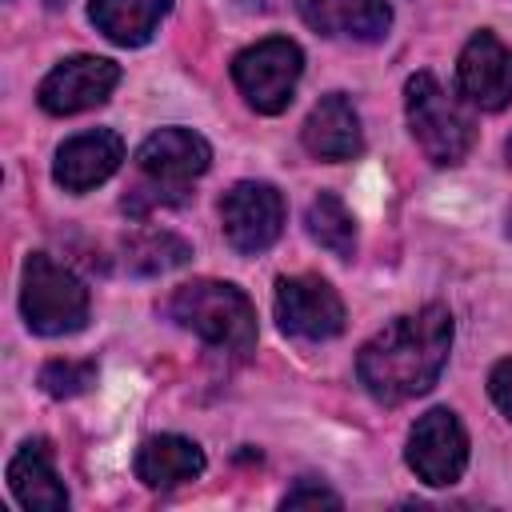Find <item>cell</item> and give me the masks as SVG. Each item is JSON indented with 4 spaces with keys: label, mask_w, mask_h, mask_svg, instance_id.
Listing matches in <instances>:
<instances>
[{
    "label": "cell",
    "mask_w": 512,
    "mask_h": 512,
    "mask_svg": "<svg viewBox=\"0 0 512 512\" xmlns=\"http://www.w3.org/2000/svg\"><path fill=\"white\" fill-rule=\"evenodd\" d=\"M488 392H492L496 408L512 420V360H500V364L492 368V376H488Z\"/></svg>",
    "instance_id": "22"
},
{
    "label": "cell",
    "mask_w": 512,
    "mask_h": 512,
    "mask_svg": "<svg viewBox=\"0 0 512 512\" xmlns=\"http://www.w3.org/2000/svg\"><path fill=\"white\" fill-rule=\"evenodd\" d=\"M204 472V452L184 436H152L136 452V476L148 488H176Z\"/></svg>",
    "instance_id": "16"
},
{
    "label": "cell",
    "mask_w": 512,
    "mask_h": 512,
    "mask_svg": "<svg viewBox=\"0 0 512 512\" xmlns=\"http://www.w3.org/2000/svg\"><path fill=\"white\" fill-rule=\"evenodd\" d=\"M468 464V436L460 428V420L448 408H432L416 420L412 436H408V468L424 480V484H452L460 480Z\"/></svg>",
    "instance_id": "9"
},
{
    "label": "cell",
    "mask_w": 512,
    "mask_h": 512,
    "mask_svg": "<svg viewBox=\"0 0 512 512\" xmlns=\"http://www.w3.org/2000/svg\"><path fill=\"white\" fill-rule=\"evenodd\" d=\"M276 320L300 340H332L344 328V304L320 276H284L276 284Z\"/></svg>",
    "instance_id": "8"
},
{
    "label": "cell",
    "mask_w": 512,
    "mask_h": 512,
    "mask_svg": "<svg viewBox=\"0 0 512 512\" xmlns=\"http://www.w3.org/2000/svg\"><path fill=\"white\" fill-rule=\"evenodd\" d=\"M508 232H512V216H508Z\"/></svg>",
    "instance_id": "24"
},
{
    "label": "cell",
    "mask_w": 512,
    "mask_h": 512,
    "mask_svg": "<svg viewBox=\"0 0 512 512\" xmlns=\"http://www.w3.org/2000/svg\"><path fill=\"white\" fill-rule=\"evenodd\" d=\"M120 84V68L104 56H72L60 60L44 80H40V108L52 116H72L84 108H96L112 96Z\"/></svg>",
    "instance_id": "10"
},
{
    "label": "cell",
    "mask_w": 512,
    "mask_h": 512,
    "mask_svg": "<svg viewBox=\"0 0 512 512\" xmlns=\"http://www.w3.org/2000/svg\"><path fill=\"white\" fill-rule=\"evenodd\" d=\"M168 4L172 0H92L88 16L112 44L136 48L156 32V24L168 12Z\"/></svg>",
    "instance_id": "17"
},
{
    "label": "cell",
    "mask_w": 512,
    "mask_h": 512,
    "mask_svg": "<svg viewBox=\"0 0 512 512\" xmlns=\"http://www.w3.org/2000/svg\"><path fill=\"white\" fill-rule=\"evenodd\" d=\"M300 12L316 32L352 40H380L392 24L388 0H304Z\"/></svg>",
    "instance_id": "14"
},
{
    "label": "cell",
    "mask_w": 512,
    "mask_h": 512,
    "mask_svg": "<svg viewBox=\"0 0 512 512\" xmlns=\"http://www.w3.org/2000/svg\"><path fill=\"white\" fill-rule=\"evenodd\" d=\"M92 384H96V368L84 364V360H52V364L40 368V388L48 396H60V400L64 396H80Z\"/></svg>",
    "instance_id": "20"
},
{
    "label": "cell",
    "mask_w": 512,
    "mask_h": 512,
    "mask_svg": "<svg viewBox=\"0 0 512 512\" xmlns=\"http://www.w3.org/2000/svg\"><path fill=\"white\" fill-rule=\"evenodd\" d=\"M304 148L312 156H320V160H352V156H360L364 132H360V116H356L348 96L332 92V96H324L308 112V120H304Z\"/></svg>",
    "instance_id": "13"
},
{
    "label": "cell",
    "mask_w": 512,
    "mask_h": 512,
    "mask_svg": "<svg viewBox=\"0 0 512 512\" xmlns=\"http://www.w3.org/2000/svg\"><path fill=\"white\" fill-rule=\"evenodd\" d=\"M456 84L472 108L484 112L504 108L512 100V52L492 32H476L460 52Z\"/></svg>",
    "instance_id": "11"
},
{
    "label": "cell",
    "mask_w": 512,
    "mask_h": 512,
    "mask_svg": "<svg viewBox=\"0 0 512 512\" xmlns=\"http://www.w3.org/2000/svg\"><path fill=\"white\" fill-rule=\"evenodd\" d=\"M8 484H12V492H16V500L24 508H36V512H60V508H68V492H64V484L52 472V460H48V444L44 440H28L12 456Z\"/></svg>",
    "instance_id": "15"
},
{
    "label": "cell",
    "mask_w": 512,
    "mask_h": 512,
    "mask_svg": "<svg viewBox=\"0 0 512 512\" xmlns=\"http://www.w3.org/2000/svg\"><path fill=\"white\" fill-rule=\"evenodd\" d=\"M120 160H124V140L108 128H96V132H80L60 144L52 176L68 192H88V188L104 184L120 168Z\"/></svg>",
    "instance_id": "12"
},
{
    "label": "cell",
    "mask_w": 512,
    "mask_h": 512,
    "mask_svg": "<svg viewBox=\"0 0 512 512\" xmlns=\"http://www.w3.org/2000/svg\"><path fill=\"white\" fill-rule=\"evenodd\" d=\"M220 220H224L228 244L244 256H256L276 244V236L284 228V200L264 180H240L224 192Z\"/></svg>",
    "instance_id": "7"
},
{
    "label": "cell",
    "mask_w": 512,
    "mask_h": 512,
    "mask_svg": "<svg viewBox=\"0 0 512 512\" xmlns=\"http://www.w3.org/2000/svg\"><path fill=\"white\" fill-rule=\"evenodd\" d=\"M208 160H212V148L200 132H192V128L152 132L136 152V164L144 172V188L128 192L124 208L128 212H148L156 204H176L184 196V188L208 168Z\"/></svg>",
    "instance_id": "3"
},
{
    "label": "cell",
    "mask_w": 512,
    "mask_h": 512,
    "mask_svg": "<svg viewBox=\"0 0 512 512\" xmlns=\"http://www.w3.org/2000/svg\"><path fill=\"white\" fill-rule=\"evenodd\" d=\"M284 508H340V496L328 492L324 484L304 480V484H296V488L284 496Z\"/></svg>",
    "instance_id": "21"
},
{
    "label": "cell",
    "mask_w": 512,
    "mask_h": 512,
    "mask_svg": "<svg viewBox=\"0 0 512 512\" xmlns=\"http://www.w3.org/2000/svg\"><path fill=\"white\" fill-rule=\"evenodd\" d=\"M188 256H192V248H188L176 232H164V228H160V232H156V228L136 232V236L124 244V260H128V268L140 272V276L180 268Z\"/></svg>",
    "instance_id": "19"
},
{
    "label": "cell",
    "mask_w": 512,
    "mask_h": 512,
    "mask_svg": "<svg viewBox=\"0 0 512 512\" xmlns=\"http://www.w3.org/2000/svg\"><path fill=\"white\" fill-rule=\"evenodd\" d=\"M304 224H308V236H312L320 248H328V252L340 256V260L352 256V248H356V224H352V216H348V208H344L340 196L320 192V196L308 204Z\"/></svg>",
    "instance_id": "18"
},
{
    "label": "cell",
    "mask_w": 512,
    "mask_h": 512,
    "mask_svg": "<svg viewBox=\"0 0 512 512\" xmlns=\"http://www.w3.org/2000/svg\"><path fill=\"white\" fill-rule=\"evenodd\" d=\"M404 108H408V128L424 156L432 164H456L472 148V120L468 112L440 88L432 72H416L404 84Z\"/></svg>",
    "instance_id": "4"
},
{
    "label": "cell",
    "mask_w": 512,
    "mask_h": 512,
    "mask_svg": "<svg viewBox=\"0 0 512 512\" xmlns=\"http://www.w3.org/2000/svg\"><path fill=\"white\" fill-rule=\"evenodd\" d=\"M20 308H24V320H28L32 332H40V336H64V332L84 328V320H88V292L52 256L32 252L24 260Z\"/></svg>",
    "instance_id": "5"
},
{
    "label": "cell",
    "mask_w": 512,
    "mask_h": 512,
    "mask_svg": "<svg viewBox=\"0 0 512 512\" xmlns=\"http://www.w3.org/2000/svg\"><path fill=\"white\" fill-rule=\"evenodd\" d=\"M168 312L180 328L196 332L204 344H212L220 352L248 356L256 344V312H252L248 296L232 284H220V280L180 284L172 292Z\"/></svg>",
    "instance_id": "2"
},
{
    "label": "cell",
    "mask_w": 512,
    "mask_h": 512,
    "mask_svg": "<svg viewBox=\"0 0 512 512\" xmlns=\"http://www.w3.org/2000/svg\"><path fill=\"white\" fill-rule=\"evenodd\" d=\"M300 68H304L300 48L284 36H272V40H260V44L244 48L232 60V80L256 112L276 116V112L288 108V100L296 92V80H300Z\"/></svg>",
    "instance_id": "6"
},
{
    "label": "cell",
    "mask_w": 512,
    "mask_h": 512,
    "mask_svg": "<svg viewBox=\"0 0 512 512\" xmlns=\"http://www.w3.org/2000/svg\"><path fill=\"white\" fill-rule=\"evenodd\" d=\"M452 348V316L440 304H428L420 312L396 316L384 332H376L356 360L360 384L368 396L384 404L412 400L436 384V376L448 364Z\"/></svg>",
    "instance_id": "1"
},
{
    "label": "cell",
    "mask_w": 512,
    "mask_h": 512,
    "mask_svg": "<svg viewBox=\"0 0 512 512\" xmlns=\"http://www.w3.org/2000/svg\"><path fill=\"white\" fill-rule=\"evenodd\" d=\"M504 152H508V164H512V140H508V148H504Z\"/></svg>",
    "instance_id": "23"
}]
</instances>
